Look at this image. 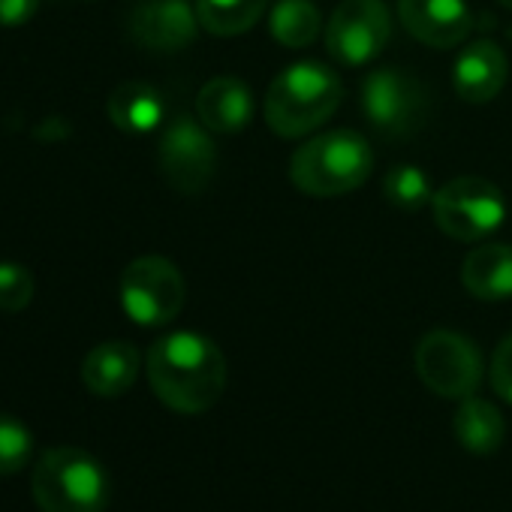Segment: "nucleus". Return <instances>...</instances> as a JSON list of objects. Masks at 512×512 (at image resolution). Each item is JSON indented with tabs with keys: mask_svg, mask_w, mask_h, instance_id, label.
<instances>
[{
	"mask_svg": "<svg viewBox=\"0 0 512 512\" xmlns=\"http://www.w3.org/2000/svg\"><path fill=\"white\" fill-rule=\"evenodd\" d=\"M323 28V13L314 0H278L269 10V34L287 49H308Z\"/></svg>",
	"mask_w": 512,
	"mask_h": 512,
	"instance_id": "obj_19",
	"label": "nucleus"
},
{
	"mask_svg": "<svg viewBox=\"0 0 512 512\" xmlns=\"http://www.w3.org/2000/svg\"><path fill=\"white\" fill-rule=\"evenodd\" d=\"M452 431H455V440L461 443V449L482 458V455H494L503 446L506 419L491 401H485L479 395H467L455 407Z\"/></svg>",
	"mask_w": 512,
	"mask_h": 512,
	"instance_id": "obj_17",
	"label": "nucleus"
},
{
	"mask_svg": "<svg viewBox=\"0 0 512 512\" xmlns=\"http://www.w3.org/2000/svg\"><path fill=\"white\" fill-rule=\"evenodd\" d=\"M392 40V16L383 0H341L326 25V49L347 67L371 64Z\"/></svg>",
	"mask_w": 512,
	"mask_h": 512,
	"instance_id": "obj_10",
	"label": "nucleus"
},
{
	"mask_svg": "<svg viewBox=\"0 0 512 512\" xmlns=\"http://www.w3.org/2000/svg\"><path fill=\"white\" fill-rule=\"evenodd\" d=\"M145 368L160 404L184 416L211 410L226 389L223 350L199 332H169L157 338Z\"/></svg>",
	"mask_w": 512,
	"mask_h": 512,
	"instance_id": "obj_1",
	"label": "nucleus"
},
{
	"mask_svg": "<svg viewBox=\"0 0 512 512\" xmlns=\"http://www.w3.org/2000/svg\"><path fill=\"white\" fill-rule=\"evenodd\" d=\"M413 365L419 380L440 398L461 401L467 395H476L482 383V353L479 347L452 329H434L422 335L413 353Z\"/></svg>",
	"mask_w": 512,
	"mask_h": 512,
	"instance_id": "obj_8",
	"label": "nucleus"
},
{
	"mask_svg": "<svg viewBox=\"0 0 512 512\" xmlns=\"http://www.w3.org/2000/svg\"><path fill=\"white\" fill-rule=\"evenodd\" d=\"M127 28L142 49L172 55L196 40L199 19L190 0H142L130 13Z\"/></svg>",
	"mask_w": 512,
	"mask_h": 512,
	"instance_id": "obj_11",
	"label": "nucleus"
},
{
	"mask_svg": "<svg viewBox=\"0 0 512 512\" xmlns=\"http://www.w3.org/2000/svg\"><path fill=\"white\" fill-rule=\"evenodd\" d=\"M31 458H34L31 428L16 416L0 413V476H13L25 470Z\"/></svg>",
	"mask_w": 512,
	"mask_h": 512,
	"instance_id": "obj_22",
	"label": "nucleus"
},
{
	"mask_svg": "<svg viewBox=\"0 0 512 512\" xmlns=\"http://www.w3.org/2000/svg\"><path fill=\"white\" fill-rule=\"evenodd\" d=\"M37 281L22 263H0V311L19 314L34 302Z\"/></svg>",
	"mask_w": 512,
	"mask_h": 512,
	"instance_id": "obj_23",
	"label": "nucleus"
},
{
	"mask_svg": "<svg viewBox=\"0 0 512 512\" xmlns=\"http://www.w3.org/2000/svg\"><path fill=\"white\" fill-rule=\"evenodd\" d=\"M383 196H386L395 208L419 211V208L431 205L434 190H431L428 175H425L419 166H413V163H398V166H392V169L383 175Z\"/></svg>",
	"mask_w": 512,
	"mask_h": 512,
	"instance_id": "obj_21",
	"label": "nucleus"
},
{
	"mask_svg": "<svg viewBox=\"0 0 512 512\" xmlns=\"http://www.w3.org/2000/svg\"><path fill=\"white\" fill-rule=\"evenodd\" d=\"M157 166L172 190L184 196L202 193L217 169V148L211 130L190 115H175L160 133Z\"/></svg>",
	"mask_w": 512,
	"mask_h": 512,
	"instance_id": "obj_9",
	"label": "nucleus"
},
{
	"mask_svg": "<svg viewBox=\"0 0 512 512\" xmlns=\"http://www.w3.org/2000/svg\"><path fill=\"white\" fill-rule=\"evenodd\" d=\"M374 169L371 145L356 130H329L305 145H299L290 157V181L317 199H332L353 193L368 181Z\"/></svg>",
	"mask_w": 512,
	"mask_h": 512,
	"instance_id": "obj_3",
	"label": "nucleus"
},
{
	"mask_svg": "<svg viewBox=\"0 0 512 512\" xmlns=\"http://www.w3.org/2000/svg\"><path fill=\"white\" fill-rule=\"evenodd\" d=\"M509 79L506 52L491 40L470 43L452 64V85L464 103L482 106L491 103Z\"/></svg>",
	"mask_w": 512,
	"mask_h": 512,
	"instance_id": "obj_13",
	"label": "nucleus"
},
{
	"mask_svg": "<svg viewBox=\"0 0 512 512\" xmlns=\"http://www.w3.org/2000/svg\"><path fill=\"white\" fill-rule=\"evenodd\" d=\"M344 85L338 73L320 61H296L284 67L266 91V121L284 139H302L323 127L341 106Z\"/></svg>",
	"mask_w": 512,
	"mask_h": 512,
	"instance_id": "obj_2",
	"label": "nucleus"
},
{
	"mask_svg": "<svg viewBox=\"0 0 512 512\" xmlns=\"http://www.w3.org/2000/svg\"><path fill=\"white\" fill-rule=\"evenodd\" d=\"M106 115L121 133L145 136V133H154L163 124L166 106H163L160 91L151 88L148 82H124L109 94Z\"/></svg>",
	"mask_w": 512,
	"mask_h": 512,
	"instance_id": "obj_18",
	"label": "nucleus"
},
{
	"mask_svg": "<svg viewBox=\"0 0 512 512\" xmlns=\"http://www.w3.org/2000/svg\"><path fill=\"white\" fill-rule=\"evenodd\" d=\"M121 308L124 314L145 329L169 326L187 299V284L178 266L166 256H139L121 272Z\"/></svg>",
	"mask_w": 512,
	"mask_h": 512,
	"instance_id": "obj_7",
	"label": "nucleus"
},
{
	"mask_svg": "<svg viewBox=\"0 0 512 512\" xmlns=\"http://www.w3.org/2000/svg\"><path fill=\"white\" fill-rule=\"evenodd\" d=\"M434 223L455 241H482L506 220V199L500 187L482 175H461L434 190Z\"/></svg>",
	"mask_w": 512,
	"mask_h": 512,
	"instance_id": "obj_6",
	"label": "nucleus"
},
{
	"mask_svg": "<svg viewBox=\"0 0 512 512\" xmlns=\"http://www.w3.org/2000/svg\"><path fill=\"white\" fill-rule=\"evenodd\" d=\"M196 115L211 133H241L253 121V91L235 76H217L202 85L196 97Z\"/></svg>",
	"mask_w": 512,
	"mask_h": 512,
	"instance_id": "obj_14",
	"label": "nucleus"
},
{
	"mask_svg": "<svg viewBox=\"0 0 512 512\" xmlns=\"http://www.w3.org/2000/svg\"><path fill=\"white\" fill-rule=\"evenodd\" d=\"M359 109L371 130L386 139H410L428 124L431 97L428 88L398 67L374 70L359 88Z\"/></svg>",
	"mask_w": 512,
	"mask_h": 512,
	"instance_id": "obj_5",
	"label": "nucleus"
},
{
	"mask_svg": "<svg viewBox=\"0 0 512 512\" xmlns=\"http://www.w3.org/2000/svg\"><path fill=\"white\" fill-rule=\"evenodd\" d=\"M269 13V0H196L199 28L211 37L247 34Z\"/></svg>",
	"mask_w": 512,
	"mask_h": 512,
	"instance_id": "obj_20",
	"label": "nucleus"
},
{
	"mask_svg": "<svg viewBox=\"0 0 512 512\" xmlns=\"http://www.w3.org/2000/svg\"><path fill=\"white\" fill-rule=\"evenodd\" d=\"M488 377H491V389L512 404V332L497 344L494 356H491V368H488Z\"/></svg>",
	"mask_w": 512,
	"mask_h": 512,
	"instance_id": "obj_24",
	"label": "nucleus"
},
{
	"mask_svg": "<svg viewBox=\"0 0 512 512\" xmlns=\"http://www.w3.org/2000/svg\"><path fill=\"white\" fill-rule=\"evenodd\" d=\"M461 284L479 302L512 299V244L491 241L473 247L461 263Z\"/></svg>",
	"mask_w": 512,
	"mask_h": 512,
	"instance_id": "obj_16",
	"label": "nucleus"
},
{
	"mask_svg": "<svg viewBox=\"0 0 512 512\" xmlns=\"http://www.w3.org/2000/svg\"><path fill=\"white\" fill-rule=\"evenodd\" d=\"M40 10V0H0V28H22Z\"/></svg>",
	"mask_w": 512,
	"mask_h": 512,
	"instance_id": "obj_25",
	"label": "nucleus"
},
{
	"mask_svg": "<svg viewBox=\"0 0 512 512\" xmlns=\"http://www.w3.org/2000/svg\"><path fill=\"white\" fill-rule=\"evenodd\" d=\"M31 491L43 512H106L112 482L91 452L79 446H52L34 467Z\"/></svg>",
	"mask_w": 512,
	"mask_h": 512,
	"instance_id": "obj_4",
	"label": "nucleus"
},
{
	"mask_svg": "<svg viewBox=\"0 0 512 512\" xmlns=\"http://www.w3.org/2000/svg\"><path fill=\"white\" fill-rule=\"evenodd\" d=\"M142 356L127 341H103L82 362V383L100 398H118L133 389Z\"/></svg>",
	"mask_w": 512,
	"mask_h": 512,
	"instance_id": "obj_15",
	"label": "nucleus"
},
{
	"mask_svg": "<svg viewBox=\"0 0 512 512\" xmlns=\"http://www.w3.org/2000/svg\"><path fill=\"white\" fill-rule=\"evenodd\" d=\"M398 19L413 40L431 49H455L473 31L467 0H398Z\"/></svg>",
	"mask_w": 512,
	"mask_h": 512,
	"instance_id": "obj_12",
	"label": "nucleus"
},
{
	"mask_svg": "<svg viewBox=\"0 0 512 512\" xmlns=\"http://www.w3.org/2000/svg\"><path fill=\"white\" fill-rule=\"evenodd\" d=\"M497 4H503V7H509V10H512V0H497Z\"/></svg>",
	"mask_w": 512,
	"mask_h": 512,
	"instance_id": "obj_26",
	"label": "nucleus"
}]
</instances>
